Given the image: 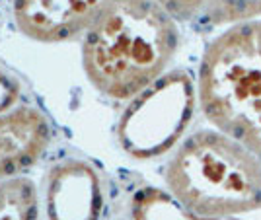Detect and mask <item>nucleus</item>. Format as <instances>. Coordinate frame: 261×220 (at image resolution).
I'll use <instances>...</instances> for the list:
<instances>
[{"mask_svg":"<svg viewBox=\"0 0 261 220\" xmlns=\"http://www.w3.org/2000/svg\"><path fill=\"white\" fill-rule=\"evenodd\" d=\"M103 191L98 172L82 160H65L47 177L49 220H99Z\"/></svg>","mask_w":261,"mask_h":220,"instance_id":"obj_6","label":"nucleus"},{"mask_svg":"<svg viewBox=\"0 0 261 220\" xmlns=\"http://www.w3.org/2000/svg\"><path fill=\"white\" fill-rule=\"evenodd\" d=\"M133 216L135 220H211L199 218L179 207L168 193L158 189H144L133 203ZM236 220V218H224Z\"/></svg>","mask_w":261,"mask_h":220,"instance_id":"obj_9","label":"nucleus"},{"mask_svg":"<svg viewBox=\"0 0 261 220\" xmlns=\"http://www.w3.org/2000/svg\"><path fill=\"white\" fill-rule=\"evenodd\" d=\"M197 84L184 70H172L130 99L121 115L117 139L137 160H152L174 148L193 117Z\"/></svg>","mask_w":261,"mask_h":220,"instance_id":"obj_4","label":"nucleus"},{"mask_svg":"<svg viewBox=\"0 0 261 220\" xmlns=\"http://www.w3.org/2000/svg\"><path fill=\"white\" fill-rule=\"evenodd\" d=\"M197 101L217 131L261 160V22L230 25L207 45Z\"/></svg>","mask_w":261,"mask_h":220,"instance_id":"obj_3","label":"nucleus"},{"mask_svg":"<svg viewBox=\"0 0 261 220\" xmlns=\"http://www.w3.org/2000/svg\"><path fill=\"white\" fill-rule=\"evenodd\" d=\"M177 45V22L156 0H111L84 35L82 66L103 96L133 99L164 76Z\"/></svg>","mask_w":261,"mask_h":220,"instance_id":"obj_1","label":"nucleus"},{"mask_svg":"<svg viewBox=\"0 0 261 220\" xmlns=\"http://www.w3.org/2000/svg\"><path fill=\"white\" fill-rule=\"evenodd\" d=\"M0 220H39V195L30 177L0 179Z\"/></svg>","mask_w":261,"mask_h":220,"instance_id":"obj_8","label":"nucleus"},{"mask_svg":"<svg viewBox=\"0 0 261 220\" xmlns=\"http://www.w3.org/2000/svg\"><path fill=\"white\" fill-rule=\"evenodd\" d=\"M111 0H14L18 30L39 43H63L86 35Z\"/></svg>","mask_w":261,"mask_h":220,"instance_id":"obj_5","label":"nucleus"},{"mask_svg":"<svg viewBox=\"0 0 261 220\" xmlns=\"http://www.w3.org/2000/svg\"><path fill=\"white\" fill-rule=\"evenodd\" d=\"M203 22L213 28L261 22V0H213Z\"/></svg>","mask_w":261,"mask_h":220,"instance_id":"obj_10","label":"nucleus"},{"mask_svg":"<svg viewBox=\"0 0 261 220\" xmlns=\"http://www.w3.org/2000/svg\"><path fill=\"white\" fill-rule=\"evenodd\" d=\"M51 127L41 111L16 107L0 115V179L22 174L47 150Z\"/></svg>","mask_w":261,"mask_h":220,"instance_id":"obj_7","label":"nucleus"},{"mask_svg":"<svg viewBox=\"0 0 261 220\" xmlns=\"http://www.w3.org/2000/svg\"><path fill=\"white\" fill-rule=\"evenodd\" d=\"M175 22H193L197 18L203 20L213 0H156Z\"/></svg>","mask_w":261,"mask_h":220,"instance_id":"obj_11","label":"nucleus"},{"mask_svg":"<svg viewBox=\"0 0 261 220\" xmlns=\"http://www.w3.org/2000/svg\"><path fill=\"white\" fill-rule=\"evenodd\" d=\"M164 183L199 218H236L261 209V160L217 129L193 132L175 148Z\"/></svg>","mask_w":261,"mask_h":220,"instance_id":"obj_2","label":"nucleus"}]
</instances>
